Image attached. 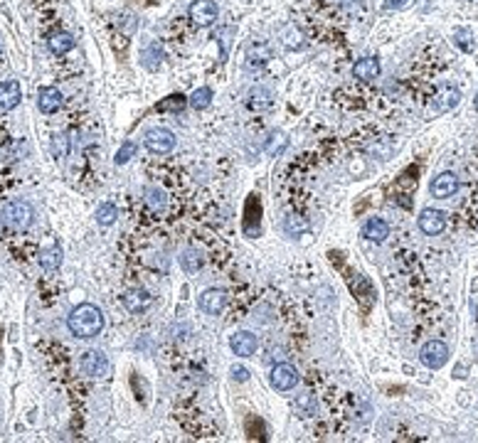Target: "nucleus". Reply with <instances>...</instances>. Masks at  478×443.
<instances>
[{
  "label": "nucleus",
  "instance_id": "obj_1",
  "mask_svg": "<svg viewBox=\"0 0 478 443\" xmlns=\"http://www.w3.org/2000/svg\"><path fill=\"white\" fill-rule=\"evenodd\" d=\"M67 325L70 332L79 340H89L96 338L101 330H104V313L94 306V303H82L67 318Z\"/></svg>",
  "mask_w": 478,
  "mask_h": 443
},
{
  "label": "nucleus",
  "instance_id": "obj_2",
  "mask_svg": "<svg viewBox=\"0 0 478 443\" xmlns=\"http://www.w3.org/2000/svg\"><path fill=\"white\" fill-rule=\"evenodd\" d=\"M0 219H3V224H6L8 229L22 232V229L30 227L32 219H35V210H32V205L25 200H10L3 205V210H0Z\"/></svg>",
  "mask_w": 478,
  "mask_h": 443
},
{
  "label": "nucleus",
  "instance_id": "obj_3",
  "mask_svg": "<svg viewBox=\"0 0 478 443\" xmlns=\"http://www.w3.org/2000/svg\"><path fill=\"white\" fill-rule=\"evenodd\" d=\"M79 369H82V375L91 377V380H101V377L109 375L111 362H109L107 355L99 352V350H89V352H84L79 357Z\"/></svg>",
  "mask_w": 478,
  "mask_h": 443
},
{
  "label": "nucleus",
  "instance_id": "obj_4",
  "mask_svg": "<svg viewBox=\"0 0 478 443\" xmlns=\"http://www.w3.org/2000/svg\"><path fill=\"white\" fill-rule=\"evenodd\" d=\"M146 148L155 155H165L176 148V133L168 131V128H151L144 138Z\"/></svg>",
  "mask_w": 478,
  "mask_h": 443
},
{
  "label": "nucleus",
  "instance_id": "obj_5",
  "mask_svg": "<svg viewBox=\"0 0 478 443\" xmlns=\"http://www.w3.org/2000/svg\"><path fill=\"white\" fill-rule=\"evenodd\" d=\"M449 359V348L441 340H429L424 348L419 350V362L429 369H441Z\"/></svg>",
  "mask_w": 478,
  "mask_h": 443
},
{
  "label": "nucleus",
  "instance_id": "obj_6",
  "mask_svg": "<svg viewBox=\"0 0 478 443\" xmlns=\"http://www.w3.org/2000/svg\"><path fill=\"white\" fill-rule=\"evenodd\" d=\"M187 13H190V20L195 22L197 27L215 25V20L219 17V8L215 0H192V6Z\"/></svg>",
  "mask_w": 478,
  "mask_h": 443
},
{
  "label": "nucleus",
  "instance_id": "obj_7",
  "mask_svg": "<svg viewBox=\"0 0 478 443\" xmlns=\"http://www.w3.org/2000/svg\"><path fill=\"white\" fill-rule=\"evenodd\" d=\"M269 382H271V387H274L277 391H288V389H293V387L298 384V372H296V367H293V364H288V362L277 364V367L271 369Z\"/></svg>",
  "mask_w": 478,
  "mask_h": 443
},
{
  "label": "nucleus",
  "instance_id": "obj_8",
  "mask_svg": "<svg viewBox=\"0 0 478 443\" xmlns=\"http://www.w3.org/2000/svg\"><path fill=\"white\" fill-rule=\"evenodd\" d=\"M229 348H232V352L239 355V357H252V355L256 352V348H259V340H256L254 332L237 330L232 338H229Z\"/></svg>",
  "mask_w": 478,
  "mask_h": 443
},
{
  "label": "nucleus",
  "instance_id": "obj_9",
  "mask_svg": "<svg viewBox=\"0 0 478 443\" xmlns=\"http://www.w3.org/2000/svg\"><path fill=\"white\" fill-rule=\"evenodd\" d=\"M419 229L426 237H439L447 229V215L441 210H424L419 215Z\"/></svg>",
  "mask_w": 478,
  "mask_h": 443
},
{
  "label": "nucleus",
  "instance_id": "obj_10",
  "mask_svg": "<svg viewBox=\"0 0 478 443\" xmlns=\"http://www.w3.org/2000/svg\"><path fill=\"white\" fill-rule=\"evenodd\" d=\"M458 101H461V91L452 84H444L436 89L434 96V111L436 114H449L452 109H456Z\"/></svg>",
  "mask_w": 478,
  "mask_h": 443
},
{
  "label": "nucleus",
  "instance_id": "obj_11",
  "mask_svg": "<svg viewBox=\"0 0 478 443\" xmlns=\"http://www.w3.org/2000/svg\"><path fill=\"white\" fill-rule=\"evenodd\" d=\"M123 306H126L128 313H144L153 306V295L144 288H128L123 293Z\"/></svg>",
  "mask_w": 478,
  "mask_h": 443
},
{
  "label": "nucleus",
  "instance_id": "obj_12",
  "mask_svg": "<svg viewBox=\"0 0 478 443\" xmlns=\"http://www.w3.org/2000/svg\"><path fill=\"white\" fill-rule=\"evenodd\" d=\"M64 104V96L59 89H54V86H43V89L38 91V109L43 111V114H57L59 109H62Z\"/></svg>",
  "mask_w": 478,
  "mask_h": 443
},
{
  "label": "nucleus",
  "instance_id": "obj_13",
  "mask_svg": "<svg viewBox=\"0 0 478 443\" xmlns=\"http://www.w3.org/2000/svg\"><path fill=\"white\" fill-rule=\"evenodd\" d=\"M380 72H383V67H380L378 57H362L353 64V77L360 81H375L380 77Z\"/></svg>",
  "mask_w": 478,
  "mask_h": 443
},
{
  "label": "nucleus",
  "instance_id": "obj_14",
  "mask_svg": "<svg viewBox=\"0 0 478 443\" xmlns=\"http://www.w3.org/2000/svg\"><path fill=\"white\" fill-rule=\"evenodd\" d=\"M224 303H227V295H224L219 288H208L200 295V311L205 313V316H219Z\"/></svg>",
  "mask_w": 478,
  "mask_h": 443
},
{
  "label": "nucleus",
  "instance_id": "obj_15",
  "mask_svg": "<svg viewBox=\"0 0 478 443\" xmlns=\"http://www.w3.org/2000/svg\"><path fill=\"white\" fill-rule=\"evenodd\" d=\"M20 101H22L20 81H15V79L0 81V109H3V111H13L17 104H20Z\"/></svg>",
  "mask_w": 478,
  "mask_h": 443
},
{
  "label": "nucleus",
  "instance_id": "obj_16",
  "mask_svg": "<svg viewBox=\"0 0 478 443\" xmlns=\"http://www.w3.org/2000/svg\"><path fill=\"white\" fill-rule=\"evenodd\" d=\"M429 190L434 197H452L454 192L458 190V178L454 173H449V170L447 173H439L434 180H431Z\"/></svg>",
  "mask_w": 478,
  "mask_h": 443
},
{
  "label": "nucleus",
  "instance_id": "obj_17",
  "mask_svg": "<svg viewBox=\"0 0 478 443\" xmlns=\"http://www.w3.org/2000/svg\"><path fill=\"white\" fill-rule=\"evenodd\" d=\"M362 237L370 239V242H385L390 237V224L385 219H380V217H372L362 227Z\"/></svg>",
  "mask_w": 478,
  "mask_h": 443
},
{
  "label": "nucleus",
  "instance_id": "obj_18",
  "mask_svg": "<svg viewBox=\"0 0 478 443\" xmlns=\"http://www.w3.org/2000/svg\"><path fill=\"white\" fill-rule=\"evenodd\" d=\"M47 45L54 54H67L70 49H75V37L70 32H54L47 40Z\"/></svg>",
  "mask_w": 478,
  "mask_h": 443
},
{
  "label": "nucleus",
  "instance_id": "obj_19",
  "mask_svg": "<svg viewBox=\"0 0 478 443\" xmlns=\"http://www.w3.org/2000/svg\"><path fill=\"white\" fill-rule=\"evenodd\" d=\"M40 266H43L45 271H57L59 266H62V249L59 247L45 249V251L40 254Z\"/></svg>",
  "mask_w": 478,
  "mask_h": 443
},
{
  "label": "nucleus",
  "instance_id": "obj_20",
  "mask_svg": "<svg viewBox=\"0 0 478 443\" xmlns=\"http://www.w3.org/2000/svg\"><path fill=\"white\" fill-rule=\"evenodd\" d=\"M146 205L151 207L153 212H163L168 207V195H165L160 187H146Z\"/></svg>",
  "mask_w": 478,
  "mask_h": 443
},
{
  "label": "nucleus",
  "instance_id": "obj_21",
  "mask_svg": "<svg viewBox=\"0 0 478 443\" xmlns=\"http://www.w3.org/2000/svg\"><path fill=\"white\" fill-rule=\"evenodd\" d=\"M118 217V210L116 205H111V202H104V205H99V210H96V222H99L101 227H111L114 222H116Z\"/></svg>",
  "mask_w": 478,
  "mask_h": 443
},
{
  "label": "nucleus",
  "instance_id": "obj_22",
  "mask_svg": "<svg viewBox=\"0 0 478 443\" xmlns=\"http://www.w3.org/2000/svg\"><path fill=\"white\" fill-rule=\"evenodd\" d=\"M210 101H213V89H210V86H202V89H197L195 94L190 96V106H192L195 111L208 109Z\"/></svg>",
  "mask_w": 478,
  "mask_h": 443
},
{
  "label": "nucleus",
  "instance_id": "obj_23",
  "mask_svg": "<svg viewBox=\"0 0 478 443\" xmlns=\"http://www.w3.org/2000/svg\"><path fill=\"white\" fill-rule=\"evenodd\" d=\"M52 155L54 158H67L70 155V138L64 133H54L52 136Z\"/></svg>",
  "mask_w": 478,
  "mask_h": 443
},
{
  "label": "nucleus",
  "instance_id": "obj_24",
  "mask_svg": "<svg viewBox=\"0 0 478 443\" xmlns=\"http://www.w3.org/2000/svg\"><path fill=\"white\" fill-rule=\"evenodd\" d=\"M180 264H183V269H185L187 274H195V271L202 266V256L195 251V249H187V251L180 256Z\"/></svg>",
  "mask_w": 478,
  "mask_h": 443
},
{
  "label": "nucleus",
  "instance_id": "obj_25",
  "mask_svg": "<svg viewBox=\"0 0 478 443\" xmlns=\"http://www.w3.org/2000/svg\"><path fill=\"white\" fill-rule=\"evenodd\" d=\"M136 150H139V148H136V143H131V141H126L123 143L121 148H118V153H116V165H123V163H128V160L133 158V155H136Z\"/></svg>",
  "mask_w": 478,
  "mask_h": 443
},
{
  "label": "nucleus",
  "instance_id": "obj_26",
  "mask_svg": "<svg viewBox=\"0 0 478 443\" xmlns=\"http://www.w3.org/2000/svg\"><path fill=\"white\" fill-rule=\"evenodd\" d=\"M183 106H185V96L183 94H173V96H168L165 101H160L158 104V111H180Z\"/></svg>",
  "mask_w": 478,
  "mask_h": 443
},
{
  "label": "nucleus",
  "instance_id": "obj_27",
  "mask_svg": "<svg viewBox=\"0 0 478 443\" xmlns=\"http://www.w3.org/2000/svg\"><path fill=\"white\" fill-rule=\"evenodd\" d=\"M468 40H473V35L468 30H456V35H454V42H456L463 52H471L473 49V42H468Z\"/></svg>",
  "mask_w": 478,
  "mask_h": 443
},
{
  "label": "nucleus",
  "instance_id": "obj_28",
  "mask_svg": "<svg viewBox=\"0 0 478 443\" xmlns=\"http://www.w3.org/2000/svg\"><path fill=\"white\" fill-rule=\"evenodd\" d=\"M232 380L234 382H247V380H249V369H247V367H232Z\"/></svg>",
  "mask_w": 478,
  "mask_h": 443
},
{
  "label": "nucleus",
  "instance_id": "obj_29",
  "mask_svg": "<svg viewBox=\"0 0 478 443\" xmlns=\"http://www.w3.org/2000/svg\"><path fill=\"white\" fill-rule=\"evenodd\" d=\"M407 3H409V0H385V6L392 8V10H397V8H404Z\"/></svg>",
  "mask_w": 478,
  "mask_h": 443
},
{
  "label": "nucleus",
  "instance_id": "obj_30",
  "mask_svg": "<svg viewBox=\"0 0 478 443\" xmlns=\"http://www.w3.org/2000/svg\"><path fill=\"white\" fill-rule=\"evenodd\" d=\"M0 62H3V45H0Z\"/></svg>",
  "mask_w": 478,
  "mask_h": 443
},
{
  "label": "nucleus",
  "instance_id": "obj_31",
  "mask_svg": "<svg viewBox=\"0 0 478 443\" xmlns=\"http://www.w3.org/2000/svg\"><path fill=\"white\" fill-rule=\"evenodd\" d=\"M476 109H478V96H476Z\"/></svg>",
  "mask_w": 478,
  "mask_h": 443
}]
</instances>
